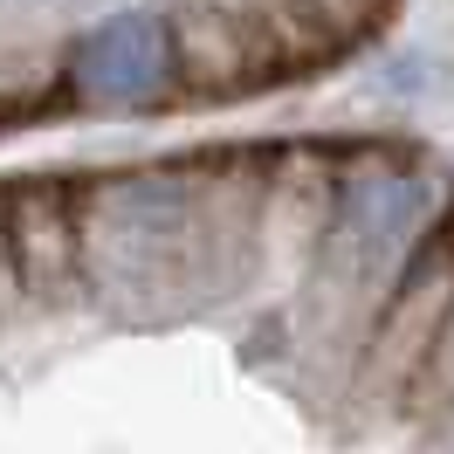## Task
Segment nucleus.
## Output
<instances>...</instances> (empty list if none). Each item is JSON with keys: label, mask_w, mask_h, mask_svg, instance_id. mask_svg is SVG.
Returning <instances> with one entry per match:
<instances>
[{"label": "nucleus", "mask_w": 454, "mask_h": 454, "mask_svg": "<svg viewBox=\"0 0 454 454\" xmlns=\"http://www.w3.org/2000/svg\"><path fill=\"white\" fill-rule=\"evenodd\" d=\"M0 448H454V159L310 131L0 172Z\"/></svg>", "instance_id": "obj_1"}, {"label": "nucleus", "mask_w": 454, "mask_h": 454, "mask_svg": "<svg viewBox=\"0 0 454 454\" xmlns=\"http://www.w3.org/2000/svg\"><path fill=\"white\" fill-rule=\"evenodd\" d=\"M413 0H0V138L269 104L393 42Z\"/></svg>", "instance_id": "obj_2"}]
</instances>
